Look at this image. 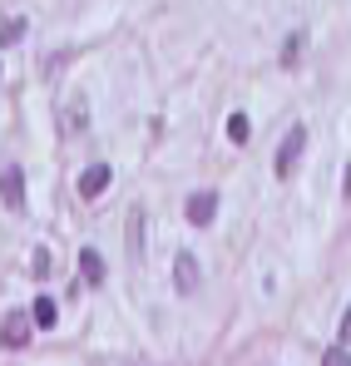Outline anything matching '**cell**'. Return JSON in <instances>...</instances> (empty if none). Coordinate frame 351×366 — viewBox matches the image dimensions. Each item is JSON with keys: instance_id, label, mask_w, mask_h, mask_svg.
<instances>
[{"instance_id": "obj_1", "label": "cell", "mask_w": 351, "mask_h": 366, "mask_svg": "<svg viewBox=\"0 0 351 366\" xmlns=\"http://www.w3.org/2000/svg\"><path fill=\"white\" fill-rule=\"evenodd\" d=\"M302 149H307V129L297 124V129H287V139H282V149H277V179H292Z\"/></svg>"}, {"instance_id": "obj_2", "label": "cell", "mask_w": 351, "mask_h": 366, "mask_svg": "<svg viewBox=\"0 0 351 366\" xmlns=\"http://www.w3.org/2000/svg\"><path fill=\"white\" fill-rule=\"evenodd\" d=\"M30 327H35V317H25V312H10V317L0 322V352H10V347H25V342H30Z\"/></svg>"}, {"instance_id": "obj_3", "label": "cell", "mask_w": 351, "mask_h": 366, "mask_svg": "<svg viewBox=\"0 0 351 366\" xmlns=\"http://www.w3.org/2000/svg\"><path fill=\"white\" fill-rule=\"evenodd\" d=\"M174 287H178V297H193V292H198V257H193V252H178Z\"/></svg>"}, {"instance_id": "obj_4", "label": "cell", "mask_w": 351, "mask_h": 366, "mask_svg": "<svg viewBox=\"0 0 351 366\" xmlns=\"http://www.w3.org/2000/svg\"><path fill=\"white\" fill-rule=\"evenodd\" d=\"M0 203H5V208H20V203H25V174H20V169H5V174H0Z\"/></svg>"}, {"instance_id": "obj_5", "label": "cell", "mask_w": 351, "mask_h": 366, "mask_svg": "<svg viewBox=\"0 0 351 366\" xmlns=\"http://www.w3.org/2000/svg\"><path fill=\"white\" fill-rule=\"evenodd\" d=\"M109 179H114V174H109L104 164H89V169L79 174V198H99V193L109 188Z\"/></svg>"}, {"instance_id": "obj_6", "label": "cell", "mask_w": 351, "mask_h": 366, "mask_svg": "<svg viewBox=\"0 0 351 366\" xmlns=\"http://www.w3.org/2000/svg\"><path fill=\"white\" fill-rule=\"evenodd\" d=\"M213 213H218V193H193V198H188V223L208 228V223H213Z\"/></svg>"}, {"instance_id": "obj_7", "label": "cell", "mask_w": 351, "mask_h": 366, "mask_svg": "<svg viewBox=\"0 0 351 366\" xmlns=\"http://www.w3.org/2000/svg\"><path fill=\"white\" fill-rule=\"evenodd\" d=\"M79 277H84L89 287H99V282H104V257H99L94 247H84V252H79Z\"/></svg>"}, {"instance_id": "obj_8", "label": "cell", "mask_w": 351, "mask_h": 366, "mask_svg": "<svg viewBox=\"0 0 351 366\" xmlns=\"http://www.w3.org/2000/svg\"><path fill=\"white\" fill-rule=\"evenodd\" d=\"M30 317H35V327H55V322H59V307H55V297H35Z\"/></svg>"}, {"instance_id": "obj_9", "label": "cell", "mask_w": 351, "mask_h": 366, "mask_svg": "<svg viewBox=\"0 0 351 366\" xmlns=\"http://www.w3.org/2000/svg\"><path fill=\"white\" fill-rule=\"evenodd\" d=\"M129 252H134V262L144 257V213L129 218Z\"/></svg>"}, {"instance_id": "obj_10", "label": "cell", "mask_w": 351, "mask_h": 366, "mask_svg": "<svg viewBox=\"0 0 351 366\" xmlns=\"http://www.w3.org/2000/svg\"><path fill=\"white\" fill-rule=\"evenodd\" d=\"M79 129H84V104L74 99V104L64 109V119H59V134H79Z\"/></svg>"}, {"instance_id": "obj_11", "label": "cell", "mask_w": 351, "mask_h": 366, "mask_svg": "<svg viewBox=\"0 0 351 366\" xmlns=\"http://www.w3.org/2000/svg\"><path fill=\"white\" fill-rule=\"evenodd\" d=\"M25 40V20H0V45H15Z\"/></svg>"}, {"instance_id": "obj_12", "label": "cell", "mask_w": 351, "mask_h": 366, "mask_svg": "<svg viewBox=\"0 0 351 366\" xmlns=\"http://www.w3.org/2000/svg\"><path fill=\"white\" fill-rule=\"evenodd\" d=\"M228 139H233V144H247V114H233V119H228Z\"/></svg>"}, {"instance_id": "obj_13", "label": "cell", "mask_w": 351, "mask_h": 366, "mask_svg": "<svg viewBox=\"0 0 351 366\" xmlns=\"http://www.w3.org/2000/svg\"><path fill=\"white\" fill-rule=\"evenodd\" d=\"M302 45H307V40H302V35H292V40H287V50H282V64H297V55H302Z\"/></svg>"}, {"instance_id": "obj_14", "label": "cell", "mask_w": 351, "mask_h": 366, "mask_svg": "<svg viewBox=\"0 0 351 366\" xmlns=\"http://www.w3.org/2000/svg\"><path fill=\"white\" fill-rule=\"evenodd\" d=\"M347 362H351L347 342H342V347H332V352H327V366H347Z\"/></svg>"}, {"instance_id": "obj_15", "label": "cell", "mask_w": 351, "mask_h": 366, "mask_svg": "<svg viewBox=\"0 0 351 366\" xmlns=\"http://www.w3.org/2000/svg\"><path fill=\"white\" fill-rule=\"evenodd\" d=\"M337 342H351V307H347V317H342V327H337Z\"/></svg>"}]
</instances>
